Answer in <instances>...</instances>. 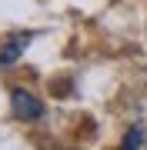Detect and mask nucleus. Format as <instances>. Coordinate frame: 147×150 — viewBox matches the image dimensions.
<instances>
[{
    "mask_svg": "<svg viewBox=\"0 0 147 150\" xmlns=\"http://www.w3.org/2000/svg\"><path fill=\"white\" fill-rule=\"evenodd\" d=\"M124 147H147V137H144V130H141V127H134L131 134L124 137Z\"/></svg>",
    "mask_w": 147,
    "mask_h": 150,
    "instance_id": "nucleus-3",
    "label": "nucleus"
},
{
    "mask_svg": "<svg viewBox=\"0 0 147 150\" xmlns=\"http://www.w3.org/2000/svg\"><path fill=\"white\" fill-rule=\"evenodd\" d=\"M10 107H13L17 117L27 120V123H33V120L44 117V103H40L30 90H13V93H10Z\"/></svg>",
    "mask_w": 147,
    "mask_h": 150,
    "instance_id": "nucleus-1",
    "label": "nucleus"
},
{
    "mask_svg": "<svg viewBox=\"0 0 147 150\" xmlns=\"http://www.w3.org/2000/svg\"><path fill=\"white\" fill-rule=\"evenodd\" d=\"M27 43V37H20V40H10V43H4V50H0V64H13L17 57H20V47Z\"/></svg>",
    "mask_w": 147,
    "mask_h": 150,
    "instance_id": "nucleus-2",
    "label": "nucleus"
}]
</instances>
